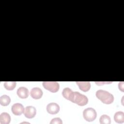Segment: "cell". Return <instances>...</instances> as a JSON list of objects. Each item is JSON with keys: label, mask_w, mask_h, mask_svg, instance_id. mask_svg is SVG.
<instances>
[{"label": "cell", "mask_w": 124, "mask_h": 124, "mask_svg": "<svg viewBox=\"0 0 124 124\" xmlns=\"http://www.w3.org/2000/svg\"><path fill=\"white\" fill-rule=\"evenodd\" d=\"M43 86L46 90L52 92H57L60 88L59 83L56 81H44Z\"/></svg>", "instance_id": "cell-4"}, {"label": "cell", "mask_w": 124, "mask_h": 124, "mask_svg": "<svg viewBox=\"0 0 124 124\" xmlns=\"http://www.w3.org/2000/svg\"><path fill=\"white\" fill-rule=\"evenodd\" d=\"M11 121V117L7 112H2L0 114V123L1 124H9Z\"/></svg>", "instance_id": "cell-12"}, {"label": "cell", "mask_w": 124, "mask_h": 124, "mask_svg": "<svg viewBox=\"0 0 124 124\" xmlns=\"http://www.w3.org/2000/svg\"><path fill=\"white\" fill-rule=\"evenodd\" d=\"M97 113L95 110L92 108H85L83 111L84 119L88 122L93 121L96 117Z\"/></svg>", "instance_id": "cell-3"}, {"label": "cell", "mask_w": 124, "mask_h": 124, "mask_svg": "<svg viewBox=\"0 0 124 124\" xmlns=\"http://www.w3.org/2000/svg\"><path fill=\"white\" fill-rule=\"evenodd\" d=\"M95 95L98 99L106 104H111L114 101L113 94L107 91L99 90L96 91Z\"/></svg>", "instance_id": "cell-1"}, {"label": "cell", "mask_w": 124, "mask_h": 124, "mask_svg": "<svg viewBox=\"0 0 124 124\" xmlns=\"http://www.w3.org/2000/svg\"><path fill=\"white\" fill-rule=\"evenodd\" d=\"M114 120L117 123H123L124 122V113L122 111L116 112L114 115Z\"/></svg>", "instance_id": "cell-13"}, {"label": "cell", "mask_w": 124, "mask_h": 124, "mask_svg": "<svg viewBox=\"0 0 124 124\" xmlns=\"http://www.w3.org/2000/svg\"><path fill=\"white\" fill-rule=\"evenodd\" d=\"M62 95L64 98L72 102L74 95V92L69 88H65L62 90Z\"/></svg>", "instance_id": "cell-9"}, {"label": "cell", "mask_w": 124, "mask_h": 124, "mask_svg": "<svg viewBox=\"0 0 124 124\" xmlns=\"http://www.w3.org/2000/svg\"><path fill=\"white\" fill-rule=\"evenodd\" d=\"M72 102L78 106H84L87 104L88 98L86 95L81 94L78 92H74V95Z\"/></svg>", "instance_id": "cell-2"}, {"label": "cell", "mask_w": 124, "mask_h": 124, "mask_svg": "<svg viewBox=\"0 0 124 124\" xmlns=\"http://www.w3.org/2000/svg\"><path fill=\"white\" fill-rule=\"evenodd\" d=\"M16 81H5L4 83V88L9 91L13 90L16 87Z\"/></svg>", "instance_id": "cell-15"}, {"label": "cell", "mask_w": 124, "mask_h": 124, "mask_svg": "<svg viewBox=\"0 0 124 124\" xmlns=\"http://www.w3.org/2000/svg\"><path fill=\"white\" fill-rule=\"evenodd\" d=\"M36 114V109L35 107L29 106L26 107L24 109V116L29 119H31L35 117Z\"/></svg>", "instance_id": "cell-7"}, {"label": "cell", "mask_w": 124, "mask_h": 124, "mask_svg": "<svg viewBox=\"0 0 124 124\" xmlns=\"http://www.w3.org/2000/svg\"><path fill=\"white\" fill-rule=\"evenodd\" d=\"M47 112L51 114H56L58 113L60 111L59 105L54 102L49 103L46 108Z\"/></svg>", "instance_id": "cell-6"}, {"label": "cell", "mask_w": 124, "mask_h": 124, "mask_svg": "<svg viewBox=\"0 0 124 124\" xmlns=\"http://www.w3.org/2000/svg\"><path fill=\"white\" fill-rule=\"evenodd\" d=\"M99 122L101 124H110L111 123V119L109 116L103 114L100 117Z\"/></svg>", "instance_id": "cell-16"}, {"label": "cell", "mask_w": 124, "mask_h": 124, "mask_svg": "<svg viewBox=\"0 0 124 124\" xmlns=\"http://www.w3.org/2000/svg\"><path fill=\"white\" fill-rule=\"evenodd\" d=\"M118 87L120 90H121L122 92H124V82H120L118 84Z\"/></svg>", "instance_id": "cell-18"}, {"label": "cell", "mask_w": 124, "mask_h": 124, "mask_svg": "<svg viewBox=\"0 0 124 124\" xmlns=\"http://www.w3.org/2000/svg\"><path fill=\"white\" fill-rule=\"evenodd\" d=\"M43 94L42 90L38 87H34L31 89L30 95L32 98L35 99H40Z\"/></svg>", "instance_id": "cell-8"}, {"label": "cell", "mask_w": 124, "mask_h": 124, "mask_svg": "<svg viewBox=\"0 0 124 124\" xmlns=\"http://www.w3.org/2000/svg\"><path fill=\"white\" fill-rule=\"evenodd\" d=\"M50 124H62V122L60 118H54L50 122Z\"/></svg>", "instance_id": "cell-17"}, {"label": "cell", "mask_w": 124, "mask_h": 124, "mask_svg": "<svg viewBox=\"0 0 124 124\" xmlns=\"http://www.w3.org/2000/svg\"><path fill=\"white\" fill-rule=\"evenodd\" d=\"M16 93L18 97L22 99H25L28 98L29 95V92L28 89L25 87H20L18 88Z\"/></svg>", "instance_id": "cell-10"}, {"label": "cell", "mask_w": 124, "mask_h": 124, "mask_svg": "<svg viewBox=\"0 0 124 124\" xmlns=\"http://www.w3.org/2000/svg\"><path fill=\"white\" fill-rule=\"evenodd\" d=\"M11 102L10 97L6 94L2 95L0 97V104L1 106H8Z\"/></svg>", "instance_id": "cell-14"}, {"label": "cell", "mask_w": 124, "mask_h": 124, "mask_svg": "<svg viewBox=\"0 0 124 124\" xmlns=\"http://www.w3.org/2000/svg\"><path fill=\"white\" fill-rule=\"evenodd\" d=\"M79 88L83 92H88L91 88V83L89 81H76Z\"/></svg>", "instance_id": "cell-11"}, {"label": "cell", "mask_w": 124, "mask_h": 124, "mask_svg": "<svg viewBox=\"0 0 124 124\" xmlns=\"http://www.w3.org/2000/svg\"><path fill=\"white\" fill-rule=\"evenodd\" d=\"M24 106L19 103H16L13 105L11 107V110L13 113L16 116L21 115L24 111Z\"/></svg>", "instance_id": "cell-5"}]
</instances>
